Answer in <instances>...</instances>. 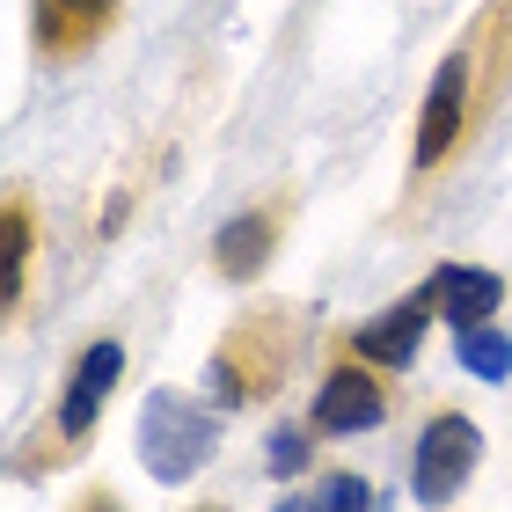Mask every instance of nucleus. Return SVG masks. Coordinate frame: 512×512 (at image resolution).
<instances>
[{
    "label": "nucleus",
    "instance_id": "3",
    "mask_svg": "<svg viewBox=\"0 0 512 512\" xmlns=\"http://www.w3.org/2000/svg\"><path fill=\"white\" fill-rule=\"evenodd\" d=\"M476 461H483L476 417L439 410L432 425L417 432V454H410V498H417V505H454V491L476 476Z\"/></svg>",
    "mask_w": 512,
    "mask_h": 512
},
{
    "label": "nucleus",
    "instance_id": "6",
    "mask_svg": "<svg viewBox=\"0 0 512 512\" xmlns=\"http://www.w3.org/2000/svg\"><path fill=\"white\" fill-rule=\"evenodd\" d=\"M381 417H388V395L366 366H337L315 388V432H374Z\"/></svg>",
    "mask_w": 512,
    "mask_h": 512
},
{
    "label": "nucleus",
    "instance_id": "14",
    "mask_svg": "<svg viewBox=\"0 0 512 512\" xmlns=\"http://www.w3.org/2000/svg\"><path fill=\"white\" fill-rule=\"evenodd\" d=\"M264 454H271V469H278V476H300V469H308V432H293V425H286V432H271V447H264Z\"/></svg>",
    "mask_w": 512,
    "mask_h": 512
},
{
    "label": "nucleus",
    "instance_id": "11",
    "mask_svg": "<svg viewBox=\"0 0 512 512\" xmlns=\"http://www.w3.org/2000/svg\"><path fill=\"white\" fill-rule=\"evenodd\" d=\"M22 271H30V213L8 205V213H0V308L22 300Z\"/></svg>",
    "mask_w": 512,
    "mask_h": 512
},
{
    "label": "nucleus",
    "instance_id": "16",
    "mask_svg": "<svg viewBox=\"0 0 512 512\" xmlns=\"http://www.w3.org/2000/svg\"><path fill=\"white\" fill-rule=\"evenodd\" d=\"M278 512H315V498H286V505H278Z\"/></svg>",
    "mask_w": 512,
    "mask_h": 512
},
{
    "label": "nucleus",
    "instance_id": "2",
    "mask_svg": "<svg viewBox=\"0 0 512 512\" xmlns=\"http://www.w3.org/2000/svg\"><path fill=\"white\" fill-rule=\"evenodd\" d=\"M286 352H293V337H286V308H264L256 322H242L235 337L213 352V395L227 410H242L256 403L278 374H286Z\"/></svg>",
    "mask_w": 512,
    "mask_h": 512
},
{
    "label": "nucleus",
    "instance_id": "15",
    "mask_svg": "<svg viewBox=\"0 0 512 512\" xmlns=\"http://www.w3.org/2000/svg\"><path fill=\"white\" fill-rule=\"evenodd\" d=\"M74 512H125V505H118V498H110V491H88V498H81Z\"/></svg>",
    "mask_w": 512,
    "mask_h": 512
},
{
    "label": "nucleus",
    "instance_id": "4",
    "mask_svg": "<svg viewBox=\"0 0 512 512\" xmlns=\"http://www.w3.org/2000/svg\"><path fill=\"white\" fill-rule=\"evenodd\" d=\"M461 125H469V52H447L432 74L425 118H417V169H439L461 147Z\"/></svg>",
    "mask_w": 512,
    "mask_h": 512
},
{
    "label": "nucleus",
    "instance_id": "17",
    "mask_svg": "<svg viewBox=\"0 0 512 512\" xmlns=\"http://www.w3.org/2000/svg\"><path fill=\"white\" fill-rule=\"evenodd\" d=\"M198 512H220V505H198Z\"/></svg>",
    "mask_w": 512,
    "mask_h": 512
},
{
    "label": "nucleus",
    "instance_id": "12",
    "mask_svg": "<svg viewBox=\"0 0 512 512\" xmlns=\"http://www.w3.org/2000/svg\"><path fill=\"white\" fill-rule=\"evenodd\" d=\"M461 366H469L476 381H505L512 374V337L498 330V322H483V330H461Z\"/></svg>",
    "mask_w": 512,
    "mask_h": 512
},
{
    "label": "nucleus",
    "instance_id": "9",
    "mask_svg": "<svg viewBox=\"0 0 512 512\" xmlns=\"http://www.w3.org/2000/svg\"><path fill=\"white\" fill-rule=\"evenodd\" d=\"M271 249H278V205H256V213H235L213 235V264H220V278H256L271 264Z\"/></svg>",
    "mask_w": 512,
    "mask_h": 512
},
{
    "label": "nucleus",
    "instance_id": "7",
    "mask_svg": "<svg viewBox=\"0 0 512 512\" xmlns=\"http://www.w3.org/2000/svg\"><path fill=\"white\" fill-rule=\"evenodd\" d=\"M110 22H118V0H37V52L81 59Z\"/></svg>",
    "mask_w": 512,
    "mask_h": 512
},
{
    "label": "nucleus",
    "instance_id": "1",
    "mask_svg": "<svg viewBox=\"0 0 512 512\" xmlns=\"http://www.w3.org/2000/svg\"><path fill=\"white\" fill-rule=\"evenodd\" d=\"M213 447H220V425L191 403V395L154 388L147 403H139V461H147V476L191 483L205 461H213Z\"/></svg>",
    "mask_w": 512,
    "mask_h": 512
},
{
    "label": "nucleus",
    "instance_id": "13",
    "mask_svg": "<svg viewBox=\"0 0 512 512\" xmlns=\"http://www.w3.org/2000/svg\"><path fill=\"white\" fill-rule=\"evenodd\" d=\"M315 512H374V483L352 476V469L322 476V483H315Z\"/></svg>",
    "mask_w": 512,
    "mask_h": 512
},
{
    "label": "nucleus",
    "instance_id": "10",
    "mask_svg": "<svg viewBox=\"0 0 512 512\" xmlns=\"http://www.w3.org/2000/svg\"><path fill=\"white\" fill-rule=\"evenodd\" d=\"M432 293H439V308H447L454 337L461 330H483V322L505 308V278L498 271H476V264H447V271L432 278Z\"/></svg>",
    "mask_w": 512,
    "mask_h": 512
},
{
    "label": "nucleus",
    "instance_id": "5",
    "mask_svg": "<svg viewBox=\"0 0 512 512\" xmlns=\"http://www.w3.org/2000/svg\"><path fill=\"white\" fill-rule=\"evenodd\" d=\"M118 374H125V344H118V337L88 344V352L74 359V381H66V395H59V432H66V439H88V432H96V417H103V403H110V388H118Z\"/></svg>",
    "mask_w": 512,
    "mask_h": 512
},
{
    "label": "nucleus",
    "instance_id": "8",
    "mask_svg": "<svg viewBox=\"0 0 512 512\" xmlns=\"http://www.w3.org/2000/svg\"><path fill=\"white\" fill-rule=\"evenodd\" d=\"M432 300H439L432 286H425V293H410V300H395L381 322H366V330L352 337V352H359L366 366H410V359H417V344H425Z\"/></svg>",
    "mask_w": 512,
    "mask_h": 512
}]
</instances>
